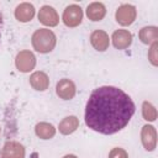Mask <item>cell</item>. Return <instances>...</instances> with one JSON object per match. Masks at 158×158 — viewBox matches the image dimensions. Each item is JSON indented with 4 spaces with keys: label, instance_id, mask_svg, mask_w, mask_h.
<instances>
[{
    "label": "cell",
    "instance_id": "obj_1",
    "mask_svg": "<svg viewBox=\"0 0 158 158\" xmlns=\"http://www.w3.org/2000/svg\"><path fill=\"white\" fill-rule=\"evenodd\" d=\"M132 99L116 86H100L93 90L85 106V123L93 131L114 135L130 122L135 114Z\"/></svg>",
    "mask_w": 158,
    "mask_h": 158
},
{
    "label": "cell",
    "instance_id": "obj_2",
    "mask_svg": "<svg viewBox=\"0 0 158 158\" xmlns=\"http://www.w3.org/2000/svg\"><path fill=\"white\" fill-rule=\"evenodd\" d=\"M35 51L40 53H49L54 49L57 38L56 35L48 28H38L33 32L31 38Z\"/></svg>",
    "mask_w": 158,
    "mask_h": 158
},
{
    "label": "cell",
    "instance_id": "obj_3",
    "mask_svg": "<svg viewBox=\"0 0 158 158\" xmlns=\"http://www.w3.org/2000/svg\"><path fill=\"white\" fill-rule=\"evenodd\" d=\"M62 20L67 27H77L83 21V10L79 5L72 4L65 7L63 11Z\"/></svg>",
    "mask_w": 158,
    "mask_h": 158
},
{
    "label": "cell",
    "instance_id": "obj_4",
    "mask_svg": "<svg viewBox=\"0 0 158 158\" xmlns=\"http://www.w3.org/2000/svg\"><path fill=\"white\" fill-rule=\"evenodd\" d=\"M15 65L16 68L22 72V73H28L31 72L35 65H36V57L35 54L31 52V51H20L17 54H16V58H15Z\"/></svg>",
    "mask_w": 158,
    "mask_h": 158
},
{
    "label": "cell",
    "instance_id": "obj_5",
    "mask_svg": "<svg viewBox=\"0 0 158 158\" xmlns=\"http://www.w3.org/2000/svg\"><path fill=\"white\" fill-rule=\"evenodd\" d=\"M136 16H137V10L133 5H130V4H123L118 6L115 14L116 21L121 26H130L136 20Z\"/></svg>",
    "mask_w": 158,
    "mask_h": 158
},
{
    "label": "cell",
    "instance_id": "obj_6",
    "mask_svg": "<svg viewBox=\"0 0 158 158\" xmlns=\"http://www.w3.org/2000/svg\"><path fill=\"white\" fill-rule=\"evenodd\" d=\"M0 158H25V147L16 141H9L0 151Z\"/></svg>",
    "mask_w": 158,
    "mask_h": 158
},
{
    "label": "cell",
    "instance_id": "obj_7",
    "mask_svg": "<svg viewBox=\"0 0 158 158\" xmlns=\"http://www.w3.org/2000/svg\"><path fill=\"white\" fill-rule=\"evenodd\" d=\"M38 20L42 25L44 26H49V27H54L58 25L59 22V16L57 14V11L49 6V5H43L40 11H38Z\"/></svg>",
    "mask_w": 158,
    "mask_h": 158
},
{
    "label": "cell",
    "instance_id": "obj_8",
    "mask_svg": "<svg viewBox=\"0 0 158 158\" xmlns=\"http://www.w3.org/2000/svg\"><path fill=\"white\" fill-rule=\"evenodd\" d=\"M141 141L146 151H153L157 147V131L152 125H144L141 130Z\"/></svg>",
    "mask_w": 158,
    "mask_h": 158
},
{
    "label": "cell",
    "instance_id": "obj_9",
    "mask_svg": "<svg viewBox=\"0 0 158 158\" xmlns=\"http://www.w3.org/2000/svg\"><path fill=\"white\" fill-rule=\"evenodd\" d=\"M75 84L70 79H60L56 85V93L57 95L63 100H70L75 95Z\"/></svg>",
    "mask_w": 158,
    "mask_h": 158
},
{
    "label": "cell",
    "instance_id": "obj_10",
    "mask_svg": "<svg viewBox=\"0 0 158 158\" xmlns=\"http://www.w3.org/2000/svg\"><path fill=\"white\" fill-rule=\"evenodd\" d=\"M111 41L115 48L125 49L132 43V33L128 30H116L111 36Z\"/></svg>",
    "mask_w": 158,
    "mask_h": 158
},
{
    "label": "cell",
    "instance_id": "obj_11",
    "mask_svg": "<svg viewBox=\"0 0 158 158\" xmlns=\"http://www.w3.org/2000/svg\"><path fill=\"white\" fill-rule=\"evenodd\" d=\"M90 43L96 51L104 52L109 48V44H110L109 35L102 30H95L90 35Z\"/></svg>",
    "mask_w": 158,
    "mask_h": 158
},
{
    "label": "cell",
    "instance_id": "obj_12",
    "mask_svg": "<svg viewBox=\"0 0 158 158\" xmlns=\"http://www.w3.org/2000/svg\"><path fill=\"white\" fill-rule=\"evenodd\" d=\"M35 16V7L30 2H21L15 9V17L20 22H28Z\"/></svg>",
    "mask_w": 158,
    "mask_h": 158
},
{
    "label": "cell",
    "instance_id": "obj_13",
    "mask_svg": "<svg viewBox=\"0 0 158 158\" xmlns=\"http://www.w3.org/2000/svg\"><path fill=\"white\" fill-rule=\"evenodd\" d=\"M30 84L35 90L44 91L49 86V78L44 72H35L30 77Z\"/></svg>",
    "mask_w": 158,
    "mask_h": 158
},
{
    "label": "cell",
    "instance_id": "obj_14",
    "mask_svg": "<svg viewBox=\"0 0 158 158\" xmlns=\"http://www.w3.org/2000/svg\"><path fill=\"white\" fill-rule=\"evenodd\" d=\"M106 15V7L101 2H91L86 7V16L91 21H101Z\"/></svg>",
    "mask_w": 158,
    "mask_h": 158
},
{
    "label": "cell",
    "instance_id": "obj_15",
    "mask_svg": "<svg viewBox=\"0 0 158 158\" xmlns=\"http://www.w3.org/2000/svg\"><path fill=\"white\" fill-rule=\"evenodd\" d=\"M138 38L144 44H152L158 40V28L156 26H146L139 30Z\"/></svg>",
    "mask_w": 158,
    "mask_h": 158
},
{
    "label": "cell",
    "instance_id": "obj_16",
    "mask_svg": "<svg viewBox=\"0 0 158 158\" xmlns=\"http://www.w3.org/2000/svg\"><path fill=\"white\" fill-rule=\"evenodd\" d=\"M78 127H79V120H78V117H75V116H67V117H64V118L59 122V125H58L59 132H60L62 135H64V136L73 133Z\"/></svg>",
    "mask_w": 158,
    "mask_h": 158
},
{
    "label": "cell",
    "instance_id": "obj_17",
    "mask_svg": "<svg viewBox=\"0 0 158 158\" xmlns=\"http://www.w3.org/2000/svg\"><path fill=\"white\" fill-rule=\"evenodd\" d=\"M35 132L36 136L40 137L41 139H49L52 137H54L56 135V128L52 123L48 122H38L35 127Z\"/></svg>",
    "mask_w": 158,
    "mask_h": 158
},
{
    "label": "cell",
    "instance_id": "obj_18",
    "mask_svg": "<svg viewBox=\"0 0 158 158\" xmlns=\"http://www.w3.org/2000/svg\"><path fill=\"white\" fill-rule=\"evenodd\" d=\"M142 116L146 121H154L157 118V110L156 107L148 102V101H144L142 104Z\"/></svg>",
    "mask_w": 158,
    "mask_h": 158
},
{
    "label": "cell",
    "instance_id": "obj_19",
    "mask_svg": "<svg viewBox=\"0 0 158 158\" xmlns=\"http://www.w3.org/2000/svg\"><path fill=\"white\" fill-rule=\"evenodd\" d=\"M157 52H158V42H154V43L151 44V48L148 51V59L154 67L158 65V54H157Z\"/></svg>",
    "mask_w": 158,
    "mask_h": 158
},
{
    "label": "cell",
    "instance_id": "obj_20",
    "mask_svg": "<svg viewBox=\"0 0 158 158\" xmlns=\"http://www.w3.org/2000/svg\"><path fill=\"white\" fill-rule=\"evenodd\" d=\"M109 158H128V154H127V152L123 148L116 147V148H112L110 151Z\"/></svg>",
    "mask_w": 158,
    "mask_h": 158
},
{
    "label": "cell",
    "instance_id": "obj_21",
    "mask_svg": "<svg viewBox=\"0 0 158 158\" xmlns=\"http://www.w3.org/2000/svg\"><path fill=\"white\" fill-rule=\"evenodd\" d=\"M63 158H78V157L74 156V154H67V156H64Z\"/></svg>",
    "mask_w": 158,
    "mask_h": 158
},
{
    "label": "cell",
    "instance_id": "obj_22",
    "mask_svg": "<svg viewBox=\"0 0 158 158\" xmlns=\"http://www.w3.org/2000/svg\"><path fill=\"white\" fill-rule=\"evenodd\" d=\"M1 26H2V20H1V15H0V30H1ZM0 38H1V32H0Z\"/></svg>",
    "mask_w": 158,
    "mask_h": 158
},
{
    "label": "cell",
    "instance_id": "obj_23",
    "mask_svg": "<svg viewBox=\"0 0 158 158\" xmlns=\"http://www.w3.org/2000/svg\"><path fill=\"white\" fill-rule=\"evenodd\" d=\"M0 131H1V130H0Z\"/></svg>",
    "mask_w": 158,
    "mask_h": 158
}]
</instances>
